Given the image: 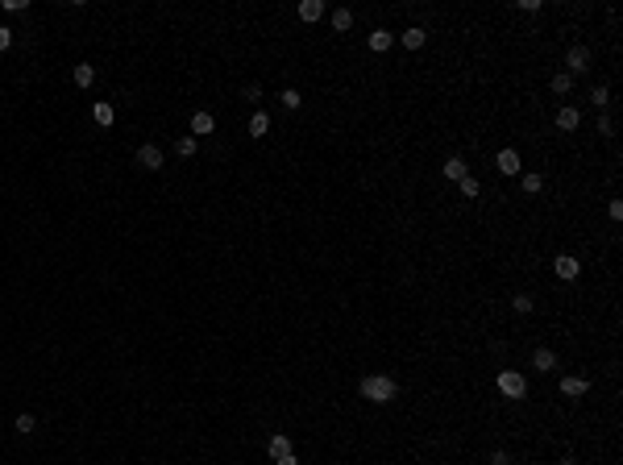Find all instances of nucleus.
<instances>
[{"label":"nucleus","instance_id":"obj_1","mask_svg":"<svg viewBox=\"0 0 623 465\" xmlns=\"http://www.w3.org/2000/svg\"><path fill=\"white\" fill-rule=\"evenodd\" d=\"M399 391H403V382H399L395 370H366L358 378V399L370 407H391L399 399Z\"/></svg>","mask_w":623,"mask_h":465},{"label":"nucleus","instance_id":"obj_2","mask_svg":"<svg viewBox=\"0 0 623 465\" xmlns=\"http://www.w3.org/2000/svg\"><path fill=\"white\" fill-rule=\"evenodd\" d=\"M536 382H540V378H536ZM536 382H532V378H527V370H520V366H503V370H495V378H490L495 395H499V399H507V403H520V399H527Z\"/></svg>","mask_w":623,"mask_h":465},{"label":"nucleus","instance_id":"obj_3","mask_svg":"<svg viewBox=\"0 0 623 465\" xmlns=\"http://www.w3.org/2000/svg\"><path fill=\"white\" fill-rule=\"evenodd\" d=\"M599 258H577V254H570V249H561V254H552L549 258V274H552V283H577L582 274H586V266H594Z\"/></svg>","mask_w":623,"mask_h":465},{"label":"nucleus","instance_id":"obj_4","mask_svg":"<svg viewBox=\"0 0 623 465\" xmlns=\"http://www.w3.org/2000/svg\"><path fill=\"white\" fill-rule=\"evenodd\" d=\"M561 71L574 75V79H586V75L594 71V46H590V42L565 46V54H561Z\"/></svg>","mask_w":623,"mask_h":465},{"label":"nucleus","instance_id":"obj_5","mask_svg":"<svg viewBox=\"0 0 623 465\" xmlns=\"http://www.w3.org/2000/svg\"><path fill=\"white\" fill-rule=\"evenodd\" d=\"M490 171L499 174V179H520V174H524V150L520 146H499L495 158H490Z\"/></svg>","mask_w":623,"mask_h":465},{"label":"nucleus","instance_id":"obj_6","mask_svg":"<svg viewBox=\"0 0 623 465\" xmlns=\"http://www.w3.org/2000/svg\"><path fill=\"white\" fill-rule=\"evenodd\" d=\"M594 382L599 378H590V374H570L565 370V374H557V395L561 399H586V395L594 391Z\"/></svg>","mask_w":623,"mask_h":465},{"label":"nucleus","instance_id":"obj_7","mask_svg":"<svg viewBox=\"0 0 623 465\" xmlns=\"http://www.w3.org/2000/svg\"><path fill=\"white\" fill-rule=\"evenodd\" d=\"M527 366H532L536 378H549V374H557V366H561V353H557L552 345H536V349L527 353Z\"/></svg>","mask_w":623,"mask_h":465},{"label":"nucleus","instance_id":"obj_8","mask_svg":"<svg viewBox=\"0 0 623 465\" xmlns=\"http://www.w3.org/2000/svg\"><path fill=\"white\" fill-rule=\"evenodd\" d=\"M582 125H586V121H582V108H577V104H557V108H552V129H557L561 137L577 133Z\"/></svg>","mask_w":623,"mask_h":465},{"label":"nucleus","instance_id":"obj_9","mask_svg":"<svg viewBox=\"0 0 623 465\" xmlns=\"http://www.w3.org/2000/svg\"><path fill=\"white\" fill-rule=\"evenodd\" d=\"M133 167H142L145 174H154V171L167 167V154H163V146H154V142H142V146L133 150Z\"/></svg>","mask_w":623,"mask_h":465},{"label":"nucleus","instance_id":"obj_10","mask_svg":"<svg viewBox=\"0 0 623 465\" xmlns=\"http://www.w3.org/2000/svg\"><path fill=\"white\" fill-rule=\"evenodd\" d=\"M366 50H370L374 58L391 54V50H395V29H391V25H374V29L366 33Z\"/></svg>","mask_w":623,"mask_h":465},{"label":"nucleus","instance_id":"obj_11","mask_svg":"<svg viewBox=\"0 0 623 465\" xmlns=\"http://www.w3.org/2000/svg\"><path fill=\"white\" fill-rule=\"evenodd\" d=\"M515 187H520L524 196H532V199L545 196V192H549V171H524L520 179H515Z\"/></svg>","mask_w":623,"mask_h":465},{"label":"nucleus","instance_id":"obj_12","mask_svg":"<svg viewBox=\"0 0 623 465\" xmlns=\"http://www.w3.org/2000/svg\"><path fill=\"white\" fill-rule=\"evenodd\" d=\"M574 88H577V79L574 75H565L561 67L549 75V96L552 100H561V104H570V96H574Z\"/></svg>","mask_w":623,"mask_h":465},{"label":"nucleus","instance_id":"obj_13","mask_svg":"<svg viewBox=\"0 0 623 465\" xmlns=\"http://www.w3.org/2000/svg\"><path fill=\"white\" fill-rule=\"evenodd\" d=\"M245 133H249L254 142H266V137L274 133V121H270V113H266V108H254V113H249V121H245Z\"/></svg>","mask_w":623,"mask_h":465},{"label":"nucleus","instance_id":"obj_14","mask_svg":"<svg viewBox=\"0 0 623 465\" xmlns=\"http://www.w3.org/2000/svg\"><path fill=\"white\" fill-rule=\"evenodd\" d=\"M287 453H295V437H291V432H270V437H266V457H270V461H279V457H287Z\"/></svg>","mask_w":623,"mask_h":465},{"label":"nucleus","instance_id":"obj_15","mask_svg":"<svg viewBox=\"0 0 623 465\" xmlns=\"http://www.w3.org/2000/svg\"><path fill=\"white\" fill-rule=\"evenodd\" d=\"M295 17H299V25H316V21L329 17V4H324V0H299Z\"/></svg>","mask_w":623,"mask_h":465},{"label":"nucleus","instance_id":"obj_16","mask_svg":"<svg viewBox=\"0 0 623 465\" xmlns=\"http://www.w3.org/2000/svg\"><path fill=\"white\" fill-rule=\"evenodd\" d=\"M354 25H358V13H354V9H345V4L329 13V29H333V33H341V38H345V33H354Z\"/></svg>","mask_w":623,"mask_h":465},{"label":"nucleus","instance_id":"obj_17","mask_svg":"<svg viewBox=\"0 0 623 465\" xmlns=\"http://www.w3.org/2000/svg\"><path fill=\"white\" fill-rule=\"evenodd\" d=\"M187 125H192V137H195V142H200V137H208V133H216V117L208 113V108H195Z\"/></svg>","mask_w":623,"mask_h":465},{"label":"nucleus","instance_id":"obj_18","mask_svg":"<svg viewBox=\"0 0 623 465\" xmlns=\"http://www.w3.org/2000/svg\"><path fill=\"white\" fill-rule=\"evenodd\" d=\"M88 113H92V121H96L100 129H113V125H117V108H113L108 100H92V108H88Z\"/></svg>","mask_w":623,"mask_h":465},{"label":"nucleus","instance_id":"obj_19","mask_svg":"<svg viewBox=\"0 0 623 465\" xmlns=\"http://www.w3.org/2000/svg\"><path fill=\"white\" fill-rule=\"evenodd\" d=\"M71 83L79 88V92H88V88L96 83V63H75V67H71Z\"/></svg>","mask_w":623,"mask_h":465},{"label":"nucleus","instance_id":"obj_20","mask_svg":"<svg viewBox=\"0 0 623 465\" xmlns=\"http://www.w3.org/2000/svg\"><path fill=\"white\" fill-rule=\"evenodd\" d=\"M453 192H457V199H465V204H474V199H482V179H478V174H465V179L457 183Z\"/></svg>","mask_w":623,"mask_h":465},{"label":"nucleus","instance_id":"obj_21","mask_svg":"<svg viewBox=\"0 0 623 465\" xmlns=\"http://www.w3.org/2000/svg\"><path fill=\"white\" fill-rule=\"evenodd\" d=\"M586 100H590V108H594V113H607V108H611V83H590Z\"/></svg>","mask_w":623,"mask_h":465},{"label":"nucleus","instance_id":"obj_22","mask_svg":"<svg viewBox=\"0 0 623 465\" xmlns=\"http://www.w3.org/2000/svg\"><path fill=\"white\" fill-rule=\"evenodd\" d=\"M195 154H200V142H195L192 133H183V137H175V158H183V162H192Z\"/></svg>","mask_w":623,"mask_h":465},{"label":"nucleus","instance_id":"obj_23","mask_svg":"<svg viewBox=\"0 0 623 465\" xmlns=\"http://www.w3.org/2000/svg\"><path fill=\"white\" fill-rule=\"evenodd\" d=\"M486 465H520V453H515V449H503V444H495V449L486 453Z\"/></svg>","mask_w":623,"mask_h":465},{"label":"nucleus","instance_id":"obj_24","mask_svg":"<svg viewBox=\"0 0 623 465\" xmlns=\"http://www.w3.org/2000/svg\"><path fill=\"white\" fill-rule=\"evenodd\" d=\"M590 129H594V137H615V117L611 113H594Z\"/></svg>","mask_w":623,"mask_h":465},{"label":"nucleus","instance_id":"obj_25","mask_svg":"<svg viewBox=\"0 0 623 465\" xmlns=\"http://www.w3.org/2000/svg\"><path fill=\"white\" fill-rule=\"evenodd\" d=\"M13 428H17V437H34L38 432V416L34 412H21V416L13 419Z\"/></svg>","mask_w":623,"mask_h":465},{"label":"nucleus","instance_id":"obj_26","mask_svg":"<svg viewBox=\"0 0 623 465\" xmlns=\"http://www.w3.org/2000/svg\"><path fill=\"white\" fill-rule=\"evenodd\" d=\"M279 104H283L287 113H299V108H304V96H299V88H283V92H279Z\"/></svg>","mask_w":623,"mask_h":465},{"label":"nucleus","instance_id":"obj_27","mask_svg":"<svg viewBox=\"0 0 623 465\" xmlns=\"http://www.w3.org/2000/svg\"><path fill=\"white\" fill-rule=\"evenodd\" d=\"M13 42H17V29L0 25V54H4V50H13Z\"/></svg>","mask_w":623,"mask_h":465},{"label":"nucleus","instance_id":"obj_28","mask_svg":"<svg viewBox=\"0 0 623 465\" xmlns=\"http://www.w3.org/2000/svg\"><path fill=\"white\" fill-rule=\"evenodd\" d=\"M241 100L258 104V100H262V83H245V88H241Z\"/></svg>","mask_w":623,"mask_h":465},{"label":"nucleus","instance_id":"obj_29","mask_svg":"<svg viewBox=\"0 0 623 465\" xmlns=\"http://www.w3.org/2000/svg\"><path fill=\"white\" fill-rule=\"evenodd\" d=\"M0 9H4V13H25L29 4H25V0H0Z\"/></svg>","mask_w":623,"mask_h":465},{"label":"nucleus","instance_id":"obj_30","mask_svg":"<svg viewBox=\"0 0 623 465\" xmlns=\"http://www.w3.org/2000/svg\"><path fill=\"white\" fill-rule=\"evenodd\" d=\"M270 465H299V453H287V457H279V461H270Z\"/></svg>","mask_w":623,"mask_h":465},{"label":"nucleus","instance_id":"obj_31","mask_svg":"<svg viewBox=\"0 0 623 465\" xmlns=\"http://www.w3.org/2000/svg\"><path fill=\"white\" fill-rule=\"evenodd\" d=\"M552 465H582V461H577V457H570V453H561V457H557Z\"/></svg>","mask_w":623,"mask_h":465}]
</instances>
